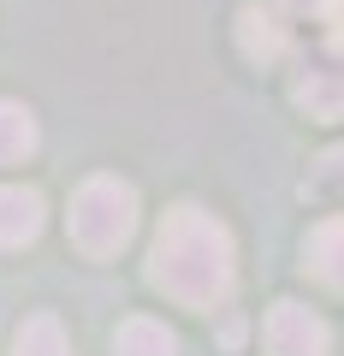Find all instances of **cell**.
<instances>
[{
	"label": "cell",
	"mask_w": 344,
	"mask_h": 356,
	"mask_svg": "<svg viewBox=\"0 0 344 356\" xmlns=\"http://www.w3.org/2000/svg\"><path fill=\"white\" fill-rule=\"evenodd\" d=\"M149 285L184 309H220L231 297V285H238L231 232L190 202L172 208L161 220V232H154V250H149Z\"/></svg>",
	"instance_id": "6da1fadb"
},
{
	"label": "cell",
	"mask_w": 344,
	"mask_h": 356,
	"mask_svg": "<svg viewBox=\"0 0 344 356\" xmlns=\"http://www.w3.org/2000/svg\"><path fill=\"white\" fill-rule=\"evenodd\" d=\"M65 226H72V243L83 255H119L137 238V191L107 178V172L90 178V184H77Z\"/></svg>",
	"instance_id": "7a4b0ae2"
},
{
	"label": "cell",
	"mask_w": 344,
	"mask_h": 356,
	"mask_svg": "<svg viewBox=\"0 0 344 356\" xmlns=\"http://www.w3.org/2000/svg\"><path fill=\"white\" fill-rule=\"evenodd\" d=\"M297 102L315 119H344V42H320L297 65Z\"/></svg>",
	"instance_id": "3957f363"
},
{
	"label": "cell",
	"mask_w": 344,
	"mask_h": 356,
	"mask_svg": "<svg viewBox=\"0 0 344 356\" xmlns=\"http://www.w3.org/2000/svg\"><path fill=\"white\" fill-rule=\"evenodd\" d=\"M332 332L315 309L303 303H273L268 309V350L273 356H327Z\"/></svg>",
	"instance_id": "277c9868"
},
{
	"label": "cell",
	"mask_w": 344,
	"mask_h": 356,
	"mask_svg": "<svg viewBox=\"0 0 344 356\" xmlns=\"http://www.w3.org/2000/svg\"><path fill=\"white\" fill-rule=\"evenodd\" d=\"M42 220H48V208H42V196L30 191V184H0V250L36 243Z\"/></svg>",
	"instance_id": "5b68a950"
},
{
	"label": "cell",
	"mask_w": 344,
	"mask_h": 356,
	"mask_svg": "<svg viewBox=\"0 0 344 356\" xmlns=\"http://www.w3.org/2000/svg\"><path fill=\"white\" fill-rule=\"evenodd\" d=\"M238 42H243V54H249L255 65H273V60H285V24L268 13V6H243L238 13Z\"/></svg>",
	"instance_id": "8992f818"
},
{
	"label": "cell",
	"mask_w": 344,
	"mask_h": 356,
	"mask_svg": "<svg viewBox=\"0 0 344 356\" xmlns=\"http://www.w3.org/2000/svg\"><path fill=\"white\" fill-rule=\"evenodd\" d=\"M309 267H315L332 291H344V214L320 220V226L309 232Z\"/></svg>",
	"instance_id": "52a82bcc"
},
{
	"label": "cell",
	"mask_w": 344,
	"mask_h": 356,
	"mask_svg": "<svg viewBox=\"0 0 344 356\" xmlns=\"http://www.w3.org/2000/svg\"><path fill=\"white\" fill-rule=\"evenodd\" d=\"M36 143H42V131H36V119H30V107L0 102V166L30 161V154H36Z\"/></svg>",
	"instance_id": "ba28073f"
},
{
	"label": "cell",
	"mask_w": 344,
	"mask_h": 356,
	"mask_svg": "<svg viewBox=\"0 0 344 356\" xmlns=\"http://www.w3.org/2000/svg\"><path fill=\"white\" fill-rule=\"evenodd\" d=\"M113 350H119V356H179V339H172V332H166L161 321H149V315H131L125 327H119Z\"/></svg>",
	"instance_id": "9c48e42d"
},
{
	"label": "cell",
	"mask_w": 344,
	"mask_h": 356,
	"mask_svg": "<svg viewBox=\"0 0 344 356\" xmlns=\"http://www.w3.org/2000/svg\"><path fill=\"white\" fill-rule=\"evenodd\" d=\"M13 356H72V339L54 315H30L13 339Z\"/></svg>",
	"instance_id": "30bf717a"
},
{
	"label": "cell",
	"mask_w": 344,
	"mask_h": 356,
	"mask_svg": "<svg viewBox=\"0 0 344 356\" xmlns=\"http://www.w3.org/2000/svg\"><path fill=\"white\" fill-rule=\"evenodd\" d=\"M315 191L344 196V143H338V149H327V154L315 161Z\"/></svg>",
	"instance_id": "8fae6325"
},
{
	"label": "cell",
	"mask_w": 344,
	"mask_h": 356,
	"mask_svg": "<svg viewBox=\"0 0 344 356\" xmlns=\"http://www.w3.org/2000/svg\"><path fill=\"white\" fill-rule=\"evenodd\" d=\"M279 6H285L291 18H327V6H332V0H279Z\"/></svg>",
	"instance_id": "7c38bea8"
}]
</instances>
